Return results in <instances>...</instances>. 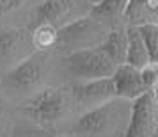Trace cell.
<instances>
[{"mask_svg":"<svg viewBox=\"0 0 158 137\" xmlns=\"http://www.w3.org/2000/svg\"><path fill=\"white\" fill-rule=\"evenodd\" d=\"M123 18L130 27H139L144 23H156V2L155 0H128Z\"/></svg>","mask_w":158,"mask_h":137,"instance_id":"obj_12","label":"cell"},{"mask_svg":"<svg viewBox=\"0 0 158 137\" xmlns=\"http://www.w3.org/2000/svg\"><path fill=\"white\" fill-rule=\"evenodd\" d=\"M62 68L66 75L73 80V84L98 79H110L115 70V66L100 50V46L62 55Z\"/></svg>","mask_w":158,"mask_h":137,"instance_id":"obj_4","label":"cell"},{"mask_svg":"<svg viewBox=\"0 0 158 137\" xmlns=\"http://www.w3.org/2000/svg\"><path fill=\"white\" fill-rule=\"evenodd\" d=\"M100 50L107 55L108 61L115 68L124 64V57H126V29H121V27L108 29L103 43L100 45Z\"/></svg>","mask_w":158,"mask_h":137,"instance_id":"obj_11","label":"cell"},{"mask_svg":"<svg viewBox=\"0 0 158 137\" xmlns=\"http://www.w3.org/2000/svg\"><path fill=\"white\" fill-rule=\"evenodd\" d=\"M71 109L69 89L48 87L32 94V98L23 105V112L39 125H52L64 119Z\"/></svg>","mask_w":158,"mask_h":137,"instance_id":"obj_3","label":"cell"},{"mask_svg":"<svg viewBox=\"0 0 158 137\" xmlns=\"http://www.w3.org/2000/svg\"><path fill=\"white\" fill-rule=\"evenodd\" d=\"M110 82H112V87H114V96L126 101L135 100L148 91L142 84L140 71L128 64L117 66L112 73V77H110Z\"/></svg>","mask_w":158,"mask_h":137,"instance_id":"obj_10","label":"cell"},{"mask_svg":"<svg viewBox=\"0 0 158 137\" xmlns=\"http://www.w3.org/2000/svg\"><path fill=\"white\" fill-rule=\"evenodd\" d=\"M156 91H146L131 100L128 125L123 137H155L156 134Z\"/></svg>","mask_w":158,"mask_h":137,"instance_id":"obj_6","label":"cell"},{"mask_svg":"<svg viewBox=\"0 0 158 137\" xmlns=\"http://www.w3.org/2000/svg\"><path fill=\"white\" fill-rule=\"evenodd\" d=\"M46 73V57L34 52L4 73L2 86L13 94H34L41 91Z\"/></svg>","mask_w":158,"mask_h":137,"instance_id":"obj_5","label":"cell"},{"mask_svg":"<svg viewBox=\"0 0 158 137\" xmlns=\"http://www.w3.org/2000/svg\"><path fill=\"white\" fill-rule=\"evenodd\" d=\"M128 118L130 105L126 100L112 98L100 107L82 112L73 130L82 137H119L124 135Z\"/></svg>","mask_w":158,"mask_h":137,"instance_id":"obj_1","label":"cell"},{"mask_svg":"<svg viewBox=\"0 0 158 137\" xmlns=\"http://www.w3.org/2000/svg\"><path fill=\"white\" fill-rule=\"evenodd\" d=\"M25 0H0V15H6L9 11H15L22 6Z\"/></svg>","mask_w":158,"mask_h":137,"instance_id":"obj_19","label":"cell"},{"mask_svg":"<svg viewBox=\"0 0 158 137\" xmlns=\"http://www.w3.org/2000/svg\"><path fill=\"white\" fill-rule=\"evenodd\" d=\"M89 9L84 0H41L34 11V23H48L60 29L66 23L85 16Z\"/></svg>","mask_w":158,"mask_h":137,"instance_id":"obj_7","label":"cell"},{"mask_svg":"<svg viewBox=\"0 0 158 137\" xmlns=\"http://www.w3.org/2000/svg\"><path fill=\"white\" fill-rule=\"evenodd\" d=\"M55 137H82V135H78V134H59Z\"/></svg>","mask_w":158,"mask_h":137,"instance_id":"obj_20","label":"cell"},{"mask_svg":"<svg viewBox=\"0 0 158 137\" xmlns=\"http://www.w3.org/2000/svg\"><path fill=\"white\" fill-rule=\"evenodd\" d=\"M69 89L71 105L80 110H91L94 107H100L103 103L110 101L114 96V87L110 79H98V80H87V82H77Z\"/></svg>","mask_w":158,"mask_h":137,"instance_id":"obj_8","label":"cell"},{"mask_svg":"<svg viewBox=\"0 0 158 137\" xmlns=\"http://www.w3.org/2000/svg\"><path fill=\"white\" fill-rule=\"evenodd\" d=\"M84 2H85V4L89 6V7H93V6H96V4H98L100 0H84Z\"/></svg>","mask_w":158,"mask_h":137,"instance_id":"obj_21","label":"cell"},{"mask_svg":"<svg viewBox=\"0 0 158 137\" xmlns=\"http://www.w3.org/2000/svg\"><path fill=\"white\" fill-rule=\"evenodd\" d=\"M32 52L30 36L22 29L0 30V66L13 68L20 61L29 57Z\"/></svg>","mask_w":158,"mask_h":137,"instance_id":"obj_9","label":"cell"},{"mask_svg":"<svg viewBox=\"0 0 158 137\" xmlns=\"http://www.w3.org/2000/svg\"><path fill=\"white\" fill-rule=\"evenodd\" d=\"M140 71V79L142 84L148 91H155L156 89V82H158V73H156V64H148L144 66Z\"/></svg>","mask_w":158,"mask_h":137,"instance_id":"obj_17","label":"cell"},{"mask_svg":"<svg viewBox=\"0 0 158 137\" xmlns=\"http://www.w3.org/2000/svg\"><path fill=\"white\" fill-rule=\"evenodd\" d=\"M107 32H108V27L96 22L89 15L80 16L77 20L66 23L64 27L57 29L55 48L62 55H68V54L80 52V50L96 48V46H100L103 43Z\"/></svg>","mask_w":158,"mask_h":137,"instance_id":"obj_2","label":"cell"},{"mask_svg":"<svg viewBox=\"0 0 158 137\" xmlns=\"http://www.w3.org/2000/svg\"><path fill=\"white\" fill-rule=\"evenodd\" d=\"M124 64L131 66L135 70H142L144 66L153 64L149 61L148 50H146V46H144L142 39H140L135 27L126 29V57H124Z\"/></svg>","mask_w":158,"mask_h":137,"instance_id":"obj_13","label":"cell"},{"mask_svg":"<svg viewBox=\"0 0 158 137\" xmlns=\"http://www.w3.org/2000/svg\"><path fill=\"white\" fill-rule=\"evenodd\" d=\"M126 2L128 0H100L96 6L89 9L87 15L94 18L96 22L103 23L105 27H108V25H114L117 20L123 18Z\"/></svg>","mask_w":158,"mask_h":137,"instance_id":"obj_14","label":"cell"},{"mask_svg":"<svg viewBox=\"0 0 158 137\" xmlns=\"http://www.w3.org/2000/svg\"><path fill=\"white\" fill-rule=\"evenodd\" d=\"M30 43L32 48L36 52H46L50 48H55L57 43V29L52 27L48 23H39L34 27L32 34H30Z\"/></svg>","mask_w":158,"mask_h":137,"instance_id":"obj_15","label":"cell"},{"mask_svg":"<svg viewBox=\"0 0 158 137\" xmlns=\"http://www.w3.org/2000/svg\"><path fill=\"white\" fill-rule=\"evenodd\" d=\"M13 137H50L48 132H44L36 126H29V125H18L13 128Z\"/></svg>","mask_w":158,"mask_h":137,"instance_id":"obj_18","label":"cell"},{"mask_svg":"<svg viewBox=\"0 0 158 137\" xmlns=\"http://www.w3.org/2000/svg\"><path fill=\"white\" fill-rule=\"evenodd\" d=\"M135 29L139 32L140 39H142L146 50H148L149 61L153 64H156V59H158V25L156 23H144V25H139Z\"/></svg>","mask_w":158,"mask_h":137,"instance_id":"obj_16","label":"cell"}]
</instances>
